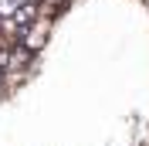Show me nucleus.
Instances as JSON below:
<instances>
[{"label":"nucleus","mask_w":149,"mask_h":146,"mask_svg":"<svg viewBox=\"0 0 149 146\" xmlns=\"http://www.w3.org/2000/svg\"><path fill=\"white\" fill-rule=\"evenodd\" d=\"M20 37H24V51H31V55L44 48V34H41L37 27H27V31H20Z\"/></svg>","instance_id":"obj_1"},{"label":"nucleus","mask_w":149,"mask_h":146,"mask_svg":"<svg viewBox=\"0 0 149 146\" xmlns=\"http://www.w3.org/2000/svg\"><path fill=\"white\" fill-rule=\"evenodd\" d=\"M0 85H3V72H0Z\"/></svg>","instance_id":"obj_2"}]
</instances>
